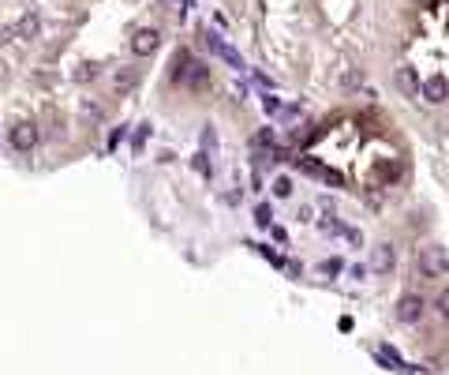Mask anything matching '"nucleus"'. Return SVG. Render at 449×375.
<instances>
[{
  "mask_svg": "<svg viewBox=\"0 0 449 375\" xmlns=\"http://www.w3.org/2000/svg\"><path fill=\"white\" fill-rule=\"evenodd\" d=\"M172 83L188 86V90H203V86H210V64L195 60L188 49H180L172 57Z\"/></svg>",
  "mask_w": 449,
  "mask_h": 375,
  "instance_id": "1",
  "label": "nucleus"
},
{
  "mask_svg": "<svg viewBox=\"0 0 449 375\" xmlns=\"http://www.w3.org/2000/svg\"><path fill=\"white\" fill-rule=\"evenodd\" d=\"M292 165L303 173V177H315V180H322V184H330V188H344V177H341V173L330 169V165H322L318 158H311V154L292 158Z\"/></svg>",
  "mask_w": 449,
  "mask_h": 375,
  "instance_id": "2",
  "label": "nucleus"
},
{
  "mask_svg": "<svg viewBox=\"0 0 449 375\" xmlns=\"http://www.w3.org/2000/svg\"><path fill=\"white\" fill-rule=\"evenodd\" d=\"M415 267H420L423 278H446L449 274V255H446V248H438V244H427V248H420Z\"/></svg>",
  "mask_w": 449,
  "mask_h": 375,
  "instance_id": "3",
  "label": "nucleus"
},
{
  "mask_svg": "<svg viewBox=\"0 0 449 375\" xmlns=\"http://www.w3.org/2000/svg\"><path fill=\"white\" fill-rule=\"evenodd\" d=\"M38 139H42V132H38V121H15L8 128V143H12L19 154H30V150L38 147Z\"/></svg>",
  "mask_w": 449,
  "mask_h": 375,
  "instance_id": "4",
  "label": "nucleus"
},
{
  "mask_svg": "<svg viewBox=\"0 0 449 375\" xmlns=\"http://www.w3.org/2000/svg\"><path fill=\"white\" fill-rule=\"evenodd\" d=\"M203 45H206V49H210V53H214V57H221L224 64H229V68H236V71H244V57H240V53H236V49H232V45H229V42H224V38H221V34H214V30H210V27H206V30H203Z\"/></svg>",
  "mask_w": 449,
  "mask_h": 375,
  "instance_id": "5",
  "label": "nucleus"
},
{
  "mask_svg": "<svg viewBox=\"0 0 449 375\" xmlns=\"http://www.w3.org/2000/svg\"><path fill=\"white\" fill-rule=\"evenodd\" d=\"M157 45H162V30H157V27H139L131 34V53H135V57H150Z\"/></svg>",
  "mask_w": 449,
  "mask_h": 375,
  "instance_id": "6",
  "label": "nucleus"
},
{
  "mask_svg": "<svg viewBox=\"0 0 449 375\" xmlns=\"http://www.w3.org/2000/svg\"><path fill=\"white\" fill-rule=\"evenodd\" d=\"M420 98L431 101V106H442V101H449V79L446 75H431L427 83L420 86Z\"/></svg>",
  "mask_w": 449,
  "mask_h": 375,
  "instance_id": "7",
  "label": "nucleus"
},
{
  "mask_svg": "<svg viewBox=\"0 0 449 375\" xmlns=\"http://www.w3.org/2000/svg\"><path fill=\"white\" fill-rule=\"evenodd\" d=\"M397 319H400V323H420V319H423V297L405 293V297L397 300Z\"/></svg>",
  "mask_w": 449,
  "mask_h": 375,
  "instance_id": "8",
  "label": "nucleus"
},
{
  "mask_svg": "<svg viewBox=\"0 0 449 375\" xmlns=\"http://www.w3.org/2000/svg\"><path fill=\"white\" fill-rule=\"evenodd\" d=\"M393 267H397V248H393V244H379V248L371 252V270L374 274H389Z\"/></svg>",
  "mask_w": 449,
  "mask_h": 375,
  "instance_id": "9",
  "label": "nucleus"
},
{
  "mask_svg": "<svg viewBox=\"0 0 449 375\" xmlns=\"http://www.w3.org/2000/svg\"><path fill=\"white\" fill-rule=\"evenodd\" d=\"M12 34L23 38V42H34V38L42 34V15H38V12H27V15H23V19L12 27Z\"/></svg>",
  "mask_w": 449,
  "mask_h": 375,
  "instance_id": "10",
  "label": "nucleus"
},
{
  "mask_svg": "<svg viewBox=\"0 0 449 375\" xmlns=\"http://www.w3.org/2000/svg\"><path fill=\"white\" fill-rule=\"evenodd\" d=\"M274 147H277V132L274 128H259V132L251 135V154H270Z\"/></svg>",
  "mask_w": 449,
  "mask_h": 375,
  "instance_id": "11",
  "label": "nucleus"
},
{
  "mask_svg": "<svg viewBox=\"0 0 449 375\" xmlns=\"http://www.w3.org/2000/svg\"><path fill=\"white\" fill-rule=\"evenodd\" d=\"M420 75H415V68H397V90L408 94V98H415L420 94Z\"/></svg>",
  "mask_w": 449,
  "mask_h": 375,
  "instance_id": "12",
  "label": "nucleus"
},
{
  "mask_svg": "<svg viewBox=\"0 0 449 375\" xmlns=\"http://www.w3.org/2000/svg\"><path fill=\"white\" fill-rule=\"evenodd\" d=\"M374 177H379L382 184H397V180L405 177V165L400 162H379L374 165Z\"/></svg>",
  "mask_w": 449,
  "mask_h": 375,
  "instance_id": "13",
  "label": "nucleus"
},
{
  "mask_svg": "<svg viewBox=\"0 0 449 375\" xmlns=\"http://www.w3.org/2000/svg\"><path fill=\"white\" fill-rule=\"evenodd\" d=\"M318 233H322V237H341L344 233V221L337 218L333 210H326L322 218H318Z\"/></svg>",
  "mask_w": 449,
  "mask_h": 375,
  "instance_id": "14",
  "label": "nucleus"
},
{
  "mask_svg": "<svg viewBox=\"0 0 449 375\" xmlns=\"http://www.w3.org/2000/svg\"><path fill=\"white\" fill-rule=\"evenodd\" d=\"M135 83H139V71H135V68H120L116 75H112V86H116L120 94L135 90Z\"/></svg>",
  "mask_w": 449,
  "mask_h": 375,
  "instance_id": "15",
  "label": "nucleus"
},
{
  "mask_svg": "<svg viewBox=\"0 0 449 375\" xmlns=\"http://www.w3.org/2000/svg\"><path fill=\"white\" fill-rule=\"evenodd\" d=\"M191 169H195L198 177L214 180V173H218V169H214V154H206V150H198V154L191 158Z\"/></svg>",
  "mask_w": 449,
  "mask_h": 375,
  "instance_id": "16",
  "label": "nucleus"
},
{
  "mask_svg": "<svg viewBox=\"0 0 449 375\" xmlns=\"http://www.w3.org/2000/svg\"><path fill=\"white\" fill-rule=\"evenodd\" d=\"M255 226H259V229H270V226H274V206H270V203H259V206H255Z\"/></svg>",
  "mask_w": 449,
  "mask_h": 375,
  "instance_id": "17",
  "label": "nucleus"
},
{
  "mask_svg": "<svg viewBox=\"0 0 449 375\" xmlns=\"http://www.w3.org/2000/svg\"><path fill=\"white\" fill-rule=\"evenodd\" d=\"M274 195L277 199H292V191H296V184H292V177H274Z\"/></svg>",
  "mask_w": 449,
  "mask_h": 375,
  "instance_id": "18",
  "label": "nucleus"
},
{
  "mask_svg": "<svg viewBox=\"0 0 449 375\" xmlns=\"http://www.w3.org/2000/svg\"><path fill=\"white\" fill-rule=\"evenodd\" d=\"M146 139H150V124H139V132H135V139H131V150H135V154H142V150H146Z\"/></svg>",
  "mask_w": 449,
  "mask_h": 375,
  "instance_id": "19",
  "label": "nucleus"
},
{
  "mask_svg": "<svg viewBox=\"0 0 449 375\" xmlns=\"http://www.w3.org/2000/svg\"><path fill=\"white\" fill-rule=\"evenodd\" d=\"M262 109H266L270 117H277L285 106H281V98H277V94H270V90H266V94H262Z\"/></svg>",
  "mask_w": 449,
  "mask_h": 375,
  "instance_id": "20",
  "label": "nucleus"
},
{
  "mask_svg": "<svg viewBox=\"0 0 449 375\" xmlns=\"http://www.w3.org/2000/svg\"><path fill=\"white\" fill-rule=\"evenodd\" d=\"M341 237L352 244V248H363V233H359L356 226H344V233H341Z\"/></svg>",
  "mask_w": 449,
  "mask_h": 375,
  "instance_id": "21",
  "label": "nucleus"
},
{
  "mask_svg": "<svg viewBox=\"0 0 449 375\" xmlns=\"http://www.w3.org/2000/svg\"><path fill=\"white\" fill-rule=\"evenodd\" d=\"M203 150H206V154L218 150V132H214V128H203Z\"/></svg>",
  "mask_w": 449,
  "mask_h": 375,
  "instance_id": "22",
  "label": "nucleus"
},
{
  "mask_svg": "<svg viewBox=\"0 0 449 375\" xmlns=\"http://www.w3.org/2000/svg\"><path fill=\"white\" fill-rule=\"evenodd\" d=\"M344 270V263L341 259H326V263H318V274H341Z\"/></svg>",
  "mask_w": 449,
  "mask_h": 375,
  "instance_id": "23",
  "label": "nucleus"
},
{
  "mask_svg": "<svg viewBox=\"0 0 449 375\" xmlns=\"http://www.w3.org/2000/svg\"><path fill=\"white\" fill-rule=\"evenodd\" d=\"M127 139V124H120V128H112V135H109V150H116L120 143Z\"/></svg>",
  "mask_w": 449,
  "mask_h": 375,
  "instance_id": "24",
  "label": "nucleus"
},
{
  "mask_svg": "<svg viewBox=\"0 0 449 375\" xmlns=\"http://www.w3.org/2000/svg\"><path fill=\"white\" fill-rule=\"evenodd\" d=\"M435 308H438V315H442V319H449V285H446V289H442V293H438V300H435Z\"/></svg>",
  "mask_w": 449,
  "mask_h": 375,
  "instance_id": "25",
  "label": "nucleus"
},
{
  "mask_svg": "<svg viewBox=\"0 0 449 375\" xmlns=\"http://www.w3.org/2000/svg\"><path fill=\"white\" fill-rule=\"evenodd\" d=\"M240 199H244V188H240V180H236V184H232L229 191H224V203H229V206H236Z\"/></svg>",
  "mask_w": 449,
  "mask_h": 375,
  "instance_id": "26",
  "label": "nucleus"
},
{
  "mask_svg": "<svg viewBox=\"0 0 449 375\" xmlns=\"http://www.w3.org/2000/svg\"><path fill=\"white\" fill-rule=\"evenodd\" d=\"M270 237H274L277 244H285V248H288V233H285L281 226H270Z\"/></svg>",
  "mask_w": 449,
  "mask_h": 375,
  "instance_id": "27",
  "label": "nucleus"
},
{
  "mask_svg": "<svg viewBox=\"0 0 449 375\" xmlns=\"http://www.w3.org/2000/svg\"><path fill=\"white\" fill-rule=\"evenodd\" d=\"M262 188H266V180H262V169H255V173H251V191H262Z\"/></svg>",
  "mask_w": 449,
  "mask_h": 375,
  "instance_id": "28",
  "label": "nucleus"
},
{
  "mask_svg": "<svg viewBox=\"0 0 449 375\" xmlns=\"http://www.w3.org/2000/svg\"><path fill=\"white\" fill-rule=\"evenodd\" d=\"M296 221H311V206H300V210H296Z\"/></svg>",
  "mask_w": 449,
  "mask_h": 375,
  "instance_id": "29",
  "label": "nucleus"
},
{
  "mask_svg": "<svg viewBox=\"0 0 449 375\" xmlns=\"http://www.w3.org/2000/svg\"><path fill=\"white\" fill-rule=\"evenodd\" d=\"M367 270H371V267H363V263H359V267L348 270V274H352V278H367Z\"/></svg>",
  "mask_w": 449,
  "mask_h": 375,
  "instance_id": "30",
  "label": "nucleus"
}]
</instances>
